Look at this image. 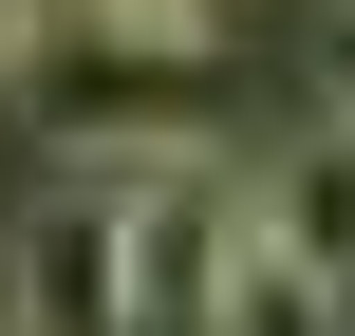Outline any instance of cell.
<instances>
[{
	"mask_svg": "<svg viewBox=\"0 0 355 336\" xmlns=\"http://www.w3.org/2000/svg\"><path fill=\"white\" fill-rule=\"evenodd\" d=\"M0 262H19V299H0L19 336H112V187H56Z\"/></svg>",
	"mask_w": 355,
	"mask_h": 336,
	"instance_id": "obj_1",
	"label": "cell"
},
{
	"mask_svg": "<svg viewBox=\"0 0 355 336\" xmlns=\"http://www.w3.org/2000/svg\"><path fill=\"white\" fill-rule=\"evenodd\" d=\"M243 206H262V243H300V262L355 299V112H300V150L243 168Z\"/></svg>",
	"mask_w": 355,
	"mask_h": 336,
	"instance_id": "obj_2",
	"label": "cell"
},
{
	"mask_svg": "<svg viewBox=\"0 0 355 336\" xmlns=\"http://www.w3.org/2000/svg\"><path fill=\"white\" fill-rule=\"evenodd\" d=\"M206 336H355V299L318 281V262H300V243H262V206H243V262H225Z\"/></svg>",
	"mask_w": 355,
	"mask_h": 336,
	"instance_id": "obj_3",
	"label": "cell"
},
{
	"mask_svg": "<svg viewBox=\"0 0 355 336\" xmlns=\"http://www.w3.org/2000/svg\"><path fill=\"white\" fill-rule=\"evenodd\" d=\"M300 112H355V0H300Z\"/></svg>",
	"mask_w": 355,
	"mask_h": 336,
	"instance_id": "obj_4",
	"label": "cell"
},
{
	"mask_svg": "<svg viewBox=\"0 0 355 336\" xmlns=\"http://www.w3.org/2000/svg\"><path fill=\"white\" fill-rule=\"evenodd\" d=\"M75 19H112L131 56H206V19H225V0H75Z\"/></svg>",
	"mask_w": 355,
	"mask_h": 336,
	"instance_id": "obj_5",
	"label": "cell"
},
{
	"mask_svg": "<svg viewBox=\"0 0 355 336\" xmlns=\"http://www.w3.org/2000/svg\"><path fill=\"white\" fill-rule=\"evenodd\" d=\"M37 56H56V0H0V94H19Z\"/></svg>",
	"mask_w": 355,
	"mask_h": 336,
	"instance_id": "obj_6",
	"label": "cell"
}]
</instances>
